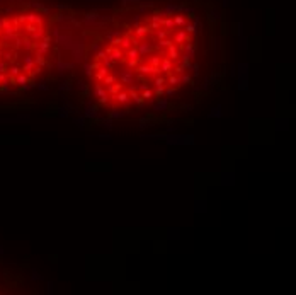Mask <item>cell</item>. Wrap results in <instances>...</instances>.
I'll list each match as a JSON object with an SVG mask.
<instances>
[{"mask_svg": "<svg viewBox=\"0 0 296 295\" xmlns=\"http://www.w3.org/2000/svg\"><path fill=\"white\" fill-rule=\"evenodd\" d=\"M51 48L46 14L24 10L0 19V92L27 89L44 70Z\"/></svg>", "mask_w": 296, "mask_h": 295, "instance_id": "cell-1", "label": "cell"}, {"mask_svg": "<svg viewBox=\"0 0 296 295\" xmlns=\"http://www.w3.org/2000/svg\"><path fill=\"white\" fill-rule=\"evenodd\" d=\"M113 74H116L118 80L123 82L126 87L135 85L136 77H138V74H136L135 68H129V67H126V65H123L121 68H113Z\"/></svg>", "mask_w": 296, "mask_h": 295, "instance_id": "cell-2", "label": "cell"}, {"mask_svg": "<svg viewBox=\"0 0 296 295\" xmlns=\"http://www.w3.org/2000/svg\"><path fill=\"white\" fill-rule=\"evenodd\" d=\"M111 104H113L114 108L116 106H124V108H128L129 104L133 103V99H131V96H129V92H128V89H123L121 92H118L116 96H113L111 97V101H109Z\"/></svg>", "mask_w": 296, "mask_h": 295, "instance_id": "cell-3", "label": "cell"}, {"mask_svg": "<svg viewBox=\"0 0 296 295\" xmlns=\"http://www.w3.org/2000/svg\"><path fill=\"white\" fill-rule=\"evenodd\" d=\"M92 89H94V96L97 97V101H99L100 104H104V106H109L111 97H109V94H107L106 87H104L100 82H94L92 84Z\"/></svg>", "mask_w": 296, "mask_h": 295, "instance_id": "cell-4", "label": "cell"}, {"mask_svg": "<svg viewBox=\"0 0 296 295\" xmlns=\"http://www.w3.org/2000/svg\"><path fill=\"white\" fill-rule=\"evenodd\" d=\"M174 60H170L169 56H164V60H162L160 63V72L162 74H172V68H174Z\"/></svg>", "mask_w": 296, "mask_h": 295, "instance_id": "cell-5", "label": "cell"}, {"mask_svg": "<svg viewBox=\"0 0 296 295\" xmlns=\"http://www.w3.org/2000/svg\"><path fill=\"white\" fill-rule=\"evenodd\" d=\"M124 84L123 82H116V84H113V85H109V87H106V90H107V94H109V97H113V96H116L118 92H121L123 89H124Z\"/></svg>", "mask_w": 296, "mask_h": 295, "instance_id": "cell-6", "label": "cell"}, {"mask_svg": "<svg viewBox=\"0 0 296 295\" xmlns=\"http://www.w3.org/2000/svg\"><path fill=\"white\" fill-rule=\"evenodd\" d=\"M118 82V77H116V74H113V72H109V74L104 77V80L100 82L104 87H109V85H113V84H116Z\"/></svg>", "mask_w": 296, "mask_h": 295, "instance_id": "cell-7", "label": "cell"}, {"mask_svg": "<svg viewBox=\"0 0 296 295\" xmlns=\"http://www.w3.org/2000/svg\"><path fill=\"white\" fill-rule=\"evenodd\" d=\"M167 84L169 85H172V87H179L180 84V75H175V74H169V77H167Z\"/></svg>", "mask_w": 296, "mask_h": 295, "instance_id": "cell-8", "label": "cell"}, {"mask_svg": "<svg viewBox=\"0 0 296 295\" xmlns=\"http://www.w3.org/2000/svg\"><path fill=\"white\" fill-rule=\"evenodd\" d=\"M141 97H143V101H150L151 97H155V92L150 89V87H148V89L141 90Z\"/></svg>", "mask_w": 296, "mask_h": 295, "instance_id": "cell-9", "label": "cell"}, {"mask_svg": "<svg viewBox=\"0 0 296 295\" xmlns=\"http://www.w3.org/2000/svg\"><path fill=\"white\" fill-rule=\"evenodd\" d=\"M186 70H187V68L184 67L182 63H180V65H174V68H172V74H175V75H184V74H186Z\"/></svg>", "mask_w": 296, "mask_h": 295, "instance_id": "cell-10", "label": "cell"}, {"mask_svg": "<svg viewBox=\"0 0 296 295\" xmlns=\"http://www.w3.org/2000/svg\"><path fill=\"white\" fill-rule=\"evenodd\" d=\"M165 89H167L165 85H155V90H153L155 96H157V97H162V96L165 94Z\"/></svg>", "mask_w": 296, "mask_h": 295, "instance_id": "cell-11", "label": "cell"}, {"mask_svg": "<svg viewBox=\"0 0 296 295\" xmlns=\"http://www.w3.org/2000/svg\"><path fill=\"white\" fill-rule=\"evenodd\" d=\"M184 27H186V31L189 32V34H196V26H194V24L187 22V24H186V26H184Z\"/></svg>", "mask_w": 296, "mask_h": 295, "instance_id": "cell-12", "label": "cell"}, {"mask_svg": "<svg viewBox=\"0 0 296 295\" xmlns=\"http://www.w3.org/2000/svg\"><path fill=\"white\" fill-rule=\"evenodd\" d=\"M180 82L182 84H192V77L187 75V74H184V75H180Z\"/></svg>", "mask_w": 296, "mask_h": 295, "instance_id": "cell-13", "label": "cell"}, {"mask_svg": "<svg viewBox=\"0 0 296 295\" xmlns=\"http://www.w3.org/2000/svg\"><path fill=\"white\" fill-rule=\"evenodd\" d=\"M165 108H167V103H165V101H160V103H158L153 109H155V111H160V109H165Z\"/></svg>", "mask_w": 296, "mask_h": 295, "instance_id": "cell-14", "label": "cell"}]
</instances>
